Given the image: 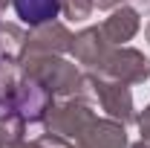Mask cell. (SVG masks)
Wrapping results in <instances>:
<instances>
[{
    "label": "cell",
    "mask_w": 150,
    "mask_h": 148,
    "mask_svg": "<svg viewBox=\"0 0 150 148\" xmlns=\"http://www.w3.org/2000/svg\"><path fill=\"white\" fill-rule=\"evenodd\" d=\"M15 12L23 23L40 26L46 20H55L61 12V0H15Z\"/></svg>",
    "instance_id": "cell-1"
}]
</instances>
